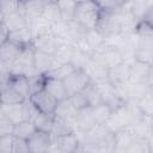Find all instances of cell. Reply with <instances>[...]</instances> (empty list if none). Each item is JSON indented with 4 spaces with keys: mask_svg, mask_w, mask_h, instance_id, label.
<instances>
[{
    "mask_svg": "<svg viewBox=\"0 0 153 153\" xmlns=\"http://www.w3.org/2000/svg\"><path fill=\"white\" fill-rule=\"evenodd\" d=\"M0 31H1V36H0V43H2V42H5V41H7V38H8V35H10V31H8V29L6 27V25L4 24V23H1L0 22Z\"/></svg>",
    "mask_w": 153,
    "mask_h": 153,
    "instance_id": "49",
    "label": "cell"
},
{
    "mask_svg": "<svg viewBox=\"0 0 153 153\" xmlns=\"http://www.w3.org/2000/svg\"><path fill=\"white\" fill-rule=\"evenodd\" d=\"M92 59L94 61L102 63L103 66H105L109 69L124 62L123 55L120 51V49L115 45H110V44H105V43L100 48H98L97 50H94L92 53Z\"/></svg>",
    "mask_w": 153,
    "mask_h": 153,
    "instance_id": "4",
    "label": "cell"
},
{
    "mask_svg": "<svg viewBox=\"0 0 153 153\" xmlns=\"http://www.w3.org/2000/svg\"><path fill=\"white\" fill-rule=\"evenodd\" d=\"M148 86L145 85L143 82H130L127 85V97H126V102L127 100H131V102H136L147 92Z\"/></svg>",
    "mask_w": 153,
    "mask_h": 153,
    "instance_id": "31",
    "label": "cell"
},
{
    "mask_svg": "<svg viewBox=\"0 0 153 153\" xmlns=\"http://www.w3.org/2000/svg\"><path fill=\"white\" fill-rule=\"evenodd\" d=\"M23 1H25V0H23Z\"/></svg>",
    "mask_w": 153,
    "mask_h": 153,
    "instance_id": "56",
    "label": "cell"
},
{
    "mask_svg": "<svg viewBox=\"0 0 153 153\" xmlns=\"http://www.w3.org/2000/svg\"><path fill=\"white\" fill-rule=\"evenodd\" d=\"M97 30L100 31L104 36L117 35L122 32V22L118 14V8L115 11L102 12Z\"/></svg>",
    "mask_w": 153,
    "mask_h": 153,
    "instance_id": "5",
    "label": "cell"
},
{
    "mask_svg": "<svg viewBox=\"0 0 153 153\" xmlns=\"http://www.w3.org/2000/svg\"><path fill=\"white\" fill-rule=\"evenodd\" d=\"M76 112H78V109L73 105V103L71 102V99L68 97V98L59 102L57 108L55 110V116L61 117L63 120H67V121H69V122H72L74 124V121H75V117H76Z\"/></svg>",
    "mask_w": 153,
    "mask_h": 153,
    "instance_id": "20",
    "label": "cell"
},
{
    "mask_svg": "<svg viewBox=\"0 0 153 153\" xmlns=\"http://www.w3.org/2000/svg\"><path fill=\"white\" fill-rule=\"evenodd\" d=\"M0 114L8 117L16 124L24 121V112H23V103L16 104H2L0 106Z\"/></svg>",
    "mask_w": 153,
    "mask_h": 153,
    "instance_id": "23",
    "label": "cell"
},
{
    "mask_svg": "<svg viewBox=\"0 0 153 153\" xmlns=\"http://www.w3.org/2000/svg\"><path fill=\"white\" fill-rule=\"evenodd\" d=\"M33 47H26L23 49L19 57L10 66L8 71L11 75H24V76H31L36 73L35 66H33Z\"/></svg>",
    "mask_w": 153,
    "mask_h": 153,
    "instance_id": "3",
    "label": "cell"
},
{
    "mask_svg": "<svg viewBox=\"0 0 153 153\" xmlns=\"http://www.w3.org/2000/svg\"><path fill=\"white\" fill-rule=\"evenodd\" d=\"M80 146L79 137L76 133H69L66 135L53 137V142L48 149L49 152H56V153H74L78 152V148Z\"/></svg>",
    "mask_w": 153,
    "mask_h": 153,
    "instance_id": "6",
    "label": "cell"
},
{
    "mask_svg": "<svg viewBox=\"0 0 153 153\" xmlns=\"http://www.w3.org/2000/svg\"><path fill=\"white\" fill-rule=\"evenodd\" d=\"M30 100L33 103V105L37 108V110L39 112L55 115V110L57 108L59 100L54 96H51L45 88L32 93L30 96Z\"/></svg>",
    "mask_w": 153,
    "mask_h": 153,
    "instance_id": "8",
    "label": "cell"
},
{
    "mask_svg": "<svg viewBox=\"0 0 153 153\" xmlns=\"http://www.w3.org/2000/svg\"><path fill=\"white\" fill-rule=\"evenodd\" d=\"M51 142H53L51 134L39 130H36L27 139L30 153H48Z\"/></svg>",
    "mask_w": 153,
    "mask_h": 153,
    "instance_id": "9",
    "label": "cell"
},
{
    "mask_svg": "<svg viewBox=\"0 0 153 153\" xmlns=\"http://www.w3.org/2000/svg\"><path fill=\"white\" fill-rule=\"evenodd\" d=\"M7 39L13 42V43H16L17 45H19L22 48H26V47H31L32 45L33 35H32L31 29L27 25V26H25L23 29H19V30L10 32Z\"/></svg>",
    "mask_w": 153,
    "mask_h": 153,
    "instance_id": "18",
    "label": "cell"
},
{
    "mask_svg": "<svg viewBox=\"0 0 153 153\" xmlns=\"http://www.w3.org/2000/svg\"><path fill=\"white\" fill-rule=\"evenodd\" d=\"M16 123L12 122L8 117L0 114V136L1 135H11L14 134Z\"/></svg>",
    "mask_w": 153,
    "mask_h": 153,
    "instance_id": "44",
    "label": "cell"
},
{
    "mask_svg": "<svg viewBox=\"0 0 153 153\" xmlns=\"http://www.w3.org/2000/svg\"><path fill=\"white\" fill-rule=\"evenodd\" d=\"M142 20L147 22L148 24H151V25L153 26V5H152V6H151V8L147 11V13L143 16Z\"/></svg>",
    "mask_w": 153,
    "mask_h": 153,
    "instance_id": "51",
    "label": "cell"
},
{
    "mask_svg": "<svg viewBox=\"0 0 153 153\" xmlns=\"http://www.w3.org/2000/svg\"><path fill=\"white\" fill-rule=\"evenodd\" d=\"M127 153H151L147 139L143 137H135L133 143L127 149Z\"/></svg>",
    "mask_w": 153,
    "mask_h": 153,
    "instance_id": "41",
    "label": "cell"
},
{
    "mask_svg": "<svg viewBox=\"0 0 153 153\" xmlns=\"http://www.w3.org/2000/svg\"><path fill=\"white\" fill-rule=\"evenodd\" d=\"M91 60H92V53L91 51H87V50H84L80 48H75L71 62L76 68L85 69L88 66V63L91 62Z\"/></svg>",
    "mask_w": 153,
    "mask_h": 153,
    "instance_id": "30",
    "label": "cell"
},
{
    "mask_svg": "<svg viewBox=\"0 0 153 153\" xmlns=\"http://www.w3.org/2000/svg\"><path fill=\"white\" fill-rule=\"evenodd\" d=\"M33 66H35L36 73L47 74L55 66L54 55L35 49V51H33Z\"/></svg>",
    "mask_w": 153,
    "mask_h": 153,
    "instance_id": "12",
    "label": "cell"
},
{
    "mask_svg": "<svg viewBox=\"0 0 153 153\" xmlns=\"http://www.w3.org/2000/svg\"><path fill=\"white\" fill-rule=\"evenodd\" d=\"M151 65L134 60L129 63V80L130 82H143Z\"/></svg>",
    "mask_w": 153,
    "mask_h": 153,
    "instance_id": "19",
    "label": "cell"
},
{
    "mask_svg": "<svg viewBox=\"0 0 153 153\" xmlns=\"http://www.w3.org/2000/svg\"><path fill=\"white\" fill-rule=\"evenodd\" d=\"M143 84L147 85V86L153 85V63H152L151 67H149V71H148V73H147V76H146Z\"/></svg>",
    "mask_w": 153,
    "mask_h": 153,
    "instance_id": "50",
    "label": "cell"
},
{
    "mask_svg": "<svg viewBox=\"0 0 153 153\" xmlns=\"http://www.w3.org/2000/svg\"><path fill=\"white\" fill-rule=\"evenodd\" d=\"M14 134L0 136V153H13Z\"/></svg>",
    "mask_w": 153,
    "mask_h": 153,
    "instance_id": "45",
    "label": "cell"
},
{
    "mask_svg": "<svg viewBox=\"0 0 153 153\" xmlns=\"http://www.w3.org/2000/svg\"><path fill=\"white\" fill-rule=\"evenodd\" d=\"M6 84H10L12 87H14L25 99L30 98L31 91H30V82H29V78L27 76H24V75H11Z\"/></svg>",
    "mask_w": 153,
    "mask_h": 153,
    "instance_id": "24",
    "label": "cell"
},
{
    "mask_svg": "<svg viewBox=\"0 0 153 153\" xmlns=\"http://www.w3.org/2000/svg\"><path fill=\"white\" fill-rule=\"evenodd\" d=\"M24 48L17 45L11 41H5L0 43V66L10 68V66L19 57Z\"/></svg>",
    "mask_w": 153,
    "mask_h": 153,
    "instance_id": "10",
    "label": "cell"
},
{
    "mask_svg": "<svg viewBox=\"0 0 153 153\" xmlns=\"http://www.w3.org/2000/svg\"><path fill=\"white\" fill-rule=\"evenodd\" d=\"M63 81H65V85H66V88H67V92L69 96H72L74 93L82 92L92 82V80H91L90 75L86 73V71L80 69V68H76Z\"/></svg>",
    "mask_w": 153,
    "mask_h": 153,
    "instance_id": "7",
    "label": "cell"
},
{
    "mask_svg": "<svg viewBox=\"0 0 153 153\" xmlns=\"http://www.w3.org/2000/svg\"><path fill=\"white\" fill-rule=\"evenodd\" d=\"M69 99L71 102L73 103V105L79 110V109H82L85 106H90L88 103H87V99H86V96L84 92H79V93H74L72 96H69Z\"/></svg>",
    "mask_w": 153,
    "mask_h": 153,
    "instance_id": "47",
    "label": "cell"
},
{
    "mask_svg": "<svg viewBox=\"0 0 153 153\" xmlns=\"http://www.w3.org/2000/svg\"><path fill=\"white\" fill-rule=\"evenodd\" d=\"M137 106L143 114V116L149 117L153 115V94L148 91V88L147 92L137 100Z\"/></svg>",
    "mask_w": 153,
    "mask_h": 153,
    "instance_id": "39",
    "label": "cell"
},
{
    "mask_svg": "<svg viewBox=\"0 0 153 153\" xmlns=\"http://www.w3.org/2000/svg\"><path fill=\"white\" fill-rule=\"evenodd\" d=\"M93 1L98 5V7L102 10V12L115 11L121 6L116 0H93Z\"/></svg>",
    "mask_w": 153,
    "mask_h": 153,
    "instance_id": "48",
    "label": "cell"
},
{
    "mask_svg": "<svg viewBox=\"0 0 153 153\" xmlns=\"http://www.w3.org/2000/svg\"><path fill=\"white\" fill-rule=\"evenodd\" d=\"M45 2L43 0H25L22 4L20 11L27 18V20H33L43 16Z\"/></svg>",
    "mask_w": 153,
    "mask_h": 153,
    "instance_id": "15",
    "label": "cell"
},
{
    "mask_svg": "<svg viewBox=\"0 0 153 153\" xmlns=\"http://www.w3.org/2000/svg\"><path fill=\"white\" fill-rule=\"evenodd\" d=\"M62 19L65 22H72L74 20V13H75V8H76V0H57L56 1Z\"/></svg>",
    "mask_w": 153,
    "mask_h": 153,
    "instance_id": "32",
    "label": "cell"
},
{
    "mask_svg": "<svg viewBox=\"0 0 153 153\" xmlns=\"http://www.w3.org/2000/svg\"><path fill=\"white\" fill-rule=\"evenodd\" d=\"M86 73L90 75L92 82H100L104 80H108V74H109V68L103 66L102 63L94 61L93 59L88 63V66L85 68Z\"/></svg>",
    "mask_w": 153,
    "mask_h": 153,
    "instance_id": "22",
    "label": "cell"
},
{
    "mask_svg": "<svg viewBox=\"0 0 153 153\" xmlns=\"http://www.w3.org/2000/svg\"><path fill=\"white\" fill-rule=\"evenodd\" d=\"M29 27L31 29L33 37L43 35V33H47V32H51V24L43 17L36 18L33 20H30L29 22Z\"/></svg>",
    "mask_w": 153,
    "mask_h": 153,
    "instance_id": "34",
    "label": "cell"
},
{
    "mask_svg": "<svg viewBox=\"0 0 153 153\" xmlns=\"http://www.w3.org/2000/svg\"><path fill=\"white\" fill-rule=\"evenodd\" d=\"M55 115L54 114H44L39 112L35 118H33V124L37 130L39 131H45V133H51L53 124H54Z\"/></svg>",
    "mask_w": 153,
    "mask_h": 153,
    "instance_id": "29",
    "label": "cell"
},
{
    "mask_svg": "<svg viewBox=\"0 0 153 153\" xmlns=\"http://www.w3.org/2000/svg\"><path fill=\"white\" fill-rule=\"evenodd\" d=\"M129 5L131 7L134 16L140 22V20H142L143 16L147 13V11L153 5V0H130Z\"/></svg>",
    "mask_w": 153,
    "mask_h": 153,
    "instance_id": "35",
    "label": "cell"
},
{
    "mask_svg": "<svg viewBox=\"0 0 153 153\" xmlns=\"http://www.w3.org/2000/svg\"><path fill=\"white\" fill-rule=\"evenodd\" d=\"M44 88H45L51 96H54L59 102H60V100H63V99H66V98L69 97L63 80L47 76Z\"/></svg>",
    "mask_w": 153,
    "mask_h": 153,
    "instance_id": "16",
    "label": "cell"
},
{
    "mask_svg": "<svg viewBox=\"0 0 153 153\" xmlns=\"http://www.w3.org/2000/svg\"><path fill=\"white\" fill-rule=\"evenodd\" d=\"M23 0H0V18L20 10Z\"/></svg>",
    "mask_w": 153,
    "mask_h": 153,
    "instance_id": "40",
    "label": "cell"
},
{
    "mask_svg": "<svg viewBox=\"0 0 153 153\" xmlns=\"http://www.w3.org/2000/svg\"><path fill=\"white\" fill-rule=\"evenodd\" d=\"M45 79H47V75H45V74H38V73H35L33 75L29 76V82H30V91H31V94L35 93V92H38V91H41V90L44 88Z\"/></svg>",
    "mask_w": 153,
    "mask_h": 153,
    "instance_id": "42",
    "label": "cell"
},
{
    "mask_svg": "<svg viewBox=\"0 0 153 153\" xmlns=\"http://www.w3.org/2000/svg\"><path fill=\"white\" fill-rule=\"evenodd\" d=\"M13 153H30L27 140L14 135V140H13Z\"/></svg>",
    "mask_w": 153,
    "mask_h": 153,
    "instance_id": "46",
    "label": "cell"
},
{
    "mask_svg": "<svg viewBox=\"0 0 153 153\" xmlns=\"http://www.w3.org/2000/svg\"><path fill=\"white\" fill-rule=\"evenodd\" d=\"M75 47L71 43H61L57 48V50L54 53V61H55V66L60 65V63H67L71 62L73 53H74ZM54 66V67H55Z\"/></svg>",
    "mask_w": 153,
    "mask_h": 153,
    "instance_id": "26",
    "label": "cell"
},
{
    "mask_svg": "<svg viewBox=\"0 0 153 153\" xmlns=\"http://www.w3.org/2000/svg\"><path fill=\"white\" fill-rule=\"evenodd\" d=\"M25 98L10 84L1 85V103L2 104H16L23 103Z\"/></svg>",
    "mask_w": 153,
    "mask_h": 153,
    "instance_id": "25",
    "label": "cell"
},
{
    "mask_svg": "<svg viewBox=\"0 0 153 153\" xmlns=\"http://www.w3.org/2000/svg\"><path fill=\"white\" fill-rule=\"evenodd\" d=\"M82 92L85 93L86 99H87V103H88L90 106H96V105L103 103L102 93H100L98 86H97L94 82H91Z\"/></svg>",
    "mask_w": 153,
    "mask_h": 153,
    "instance_id": "36",
    "label": "cell"
},
{
    "mask_svg": "<svg viewBox=\"0 0 153 153\" xmlns=\"http://www.w3.org/2000/svg\"><path fill=\"white\" fill-rule=\"evenodd\" d=\"M36 130H37V129H36V127H35V124H33L32 121H26V120H24V121H22V122H19V123L16 124L14 135L27 140Z\"/></svg>",
    "mask_w": 153,
    "mask_h": 153,
    "instance_id": "37",
    "label": "cell"
},
{
    "mask_svg": "<svg viewBox=\"0 0 153 153\" xmlns=\"http://www.w3.org/2000/svg\"><path fill=\"white\" fill-rule=\"evenodd\" d=\"M147 142H148V147H149V152H153V130L149 133V135L147 136Z\"/></svg>",
    "mask_w": 153,
    "mask_h": 153,
    "instance_id": "52",
    "label": "cell"
},
{
    "mask_svg": "<svg viewBox=\"0 0 153 153\" xmlns=\"http://www.w3.org/2000/svg\"><path fill=\"white\" fill-rule=\"evenodd\" d=\"M94 124H96V121L93 118L92 106H85L78 110L76 117L74 121L75 131H86Z\"/></svg>",
    "mask_w": 153,
    "mask_h": 153,
    "instance_id": "13",
    "label": "cell"
},
{
    "mask_svg": "<svg viewBox=\"0 0 153 153\" xmlns=\"http://www.w3.org/2000/svg\"><path fill=\"white\" fill-rule=\"evenodd\" d=\"M116 1H117V2L120 4V5H124V4H127V2H129L130 0H116Z\"/></svg>",
    "mask_w": 153,
    "mask_h": 153,
    "instance_id": "53",
    "label": "cell"
},
{
    "mask_svg": "<svg viewBox=\"0 0 153 153\" xmlns=\"http://www.w3.org/2000/svg\"><path fill=\"white\" fill-rule=\"evenodd\" d=\"M112 112H114V110L105 103H102V104H98L96 106H92L93 118H94L96 123H99V124H105L106 121L112 115Z\"/></svg>",
    "mask_w": 153,
    "mask_h": 153,
    "instance_id": "33",
    "label": "cell"
},
{
    "mask_svg": "<svg viewBox=\"0 0 153 153\" xmlns=\"http://www.w3.org/2000/svg\"><path fill=\"white\" fill-rule=\"evenodd\" d=\"M108 79L115 86L129 82L130 81L129 80V63L122 62L121 65L110 68L109 74H108Z\"/></svg>",
    "mask_w": 153,
    "mask_h": 153,
    "instance_id": "14",
    "label": "cell"
},
{
    "mask_svg": "<svg viewBox=\"0 0 153 153\" xmlns=\"http://www.w3.org/2000/svg\"><path fill=\"white\" fill-rule=\"evenodd\" d=\"M23 112H24V120L26 121H33V118L39 114V111L30 100V98L23 102Z\"/></svg>",
    "mask_w": 153,
    "mask_h": 153,
    "instance_id": "43",
    "label": "cell"
},
{
    "mask_svg": "<svg viewBox=\"0 0 153 153\" xmlns=\"http://www.w3.org/2000/svg\"><path fill=\"white\" fill-rule=\"evenodd\" d=\"M0 19H1L0 22L6 25V27L8 29L10 32L19 30V29H23V27L29 25L27 18L24 16V13L20 10L17 11V12H13L11 14H7L5 17H1Z\"/></svg>",
    "mask_w": 153,
    "mask_h": 153,
    "instance_id": "17",
    "label": "cell"
},
{
    "mask_svg": "<svg viewBox=\"0 0 153 153\" xmlns=\"http://www.w3.org/2000/svg\"><path fill=\"white\" fill-rule=\"evenodd\" d=\"M75 69H76V67H75L72 62L60 63V65H56L55 67H53L45 75H47V76H50V78L65 80V79H66L67 76H69Z\"/></svg>",
    "mask_w": 153,
    "mask_h": 153,
    "instance_id": "28",
    "label": "cell"
},
{
    "mask_svg": "<svg viewBox=\"0 0 153 153\" xmlns=\"http://www.w3.org/2000/svg\"><path fill=\"white\" fill-rule=\"evenodd\" d=\"M148 121H149V124H151V128L153 129V115L148 117Z\"/></svg>",
    "mask_w": 153,
    "mask_h": 153,
    "instance_id": "54",
    "label": "cell"
},
{
    "mask_svg": "<svg viewBox=\"0 0 153 153\" xmlns=\"http://www.w3.org/2000/svg\"><path fill=\"white\" fill-rule=\"evenodd\" d=\"M60 44H61L60 39L53 32H47V33L36 36L33 37V42H32V47L36 50H41L51 55H54V53L57 50Z\"/></svg>",
    "mask_w": 153,
    "mask_h": 153,
    "instance_id": "11",
    "label": "cell"
},
{
    "mask_svg": "<svg viewBox=\"0 0 153 153\" xmlns=\"http://www.w3.org/2000/svg\"><path fill=\"white\" fill-rule=\"evenodd\" d=\"M135 140V136L130 133L128 128H123L115 133V151L114 152H124L127 153V149Z\"/></svg>",
    "mask_w": 153,
    "mask_h": 153,
    "instance_id": "21",
    "label": "cell"
},
{
    "mask_svg": "<svg viewBox=\"0 0 153 153\" xmlns=\"http://www.w3.org/2000/svg\"><path fill=\"white\" fill-rule=\"evenodd\" d=\"M102 16V10L93 0H85L76 4L74 22L80 24L86 30H94L98 26Z\"/></svg>",
    "mask_w": 153,
    "mask_h": 153,
    "instance_id": "2",
    "label": "cell"
},
{
    "mask_svg": "<svg viewBox=\"0 0 153 153\" xmlns=\"http://www.w3.org/2000/svg\"><path fill=\"white\" fill-rule=\"evenodd\" d=\"M137 47L135 53V60L153 63V26L145 20H140L136 26Z\"/></svg>",
    "mask_w": 153,
    "mask_h": 153,
    "instance_id": "1",
    "label": "cell"
},
{
    "mask_svg": "<svg viewBox=\"0 0 153 153\" xmlns=\"http://www.w3.org/2000/svg\"><path fill=\"white\" fill-rule=\"evenodd\" d=\"M75 131V127L72 122L63 120L61 117L55 116L54 120V124H53V129H51V136L56 137V136H61V135H66L69 133H74Z\"/></svg>",
    "mask_w": 153,
    "mask_h": 153,
    "instance_id": "27",
    "label": "cell"
},
{
    "mask_svg": "<svg viewBox=\"0 0 153 153\" xmlns=\"http://www.w3.org/2000/svg\"><path fill=\"white\" fill-rule=\"evenodd\" d=\"M43 18H45L51 25L60 22V20H63L62 19V16H61V12H60V8L57 6L56 2H53V4H45V7H44V11H43Z\"/></svg>",
    "mask_w": 153,
    "mask_h": 153,
    "instance_id": "38",
    "label": "cell"
},
{
    "mask_svg": "<svg viewBox=\"0 0 153 153\" xmlns=\"http://www.w3.org/2000/svg\"><path fill=\"white\" fill-rule=\"evenodd\" d=\"M45 4H53V2H56L57 0H43Z\"/></svg>",
    "mask_w": 153,
    "mask_h": 153,
    "instance_id": "55",
    "label": "cell"
}]
</instances>
